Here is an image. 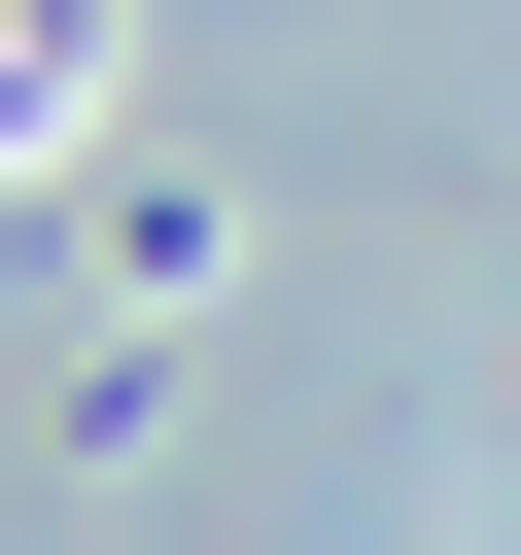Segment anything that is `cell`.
Listing matches in <instances>:
<instances>
[{
	"label": "cell",
	"mask_w": 521,
	"mask_h": 555,
	"mask_svg": "<svg viewBox=\"0 0 521 555\" xmlns=\"http://www.w3.org/2000/svg\"><path fill=\"white\" fill-rule=\"evenodd\" d=\"M35 104H69V0H0V139H35Z\"/></svg>",
	"instance_id": "cell-1"
}]
</instances>
